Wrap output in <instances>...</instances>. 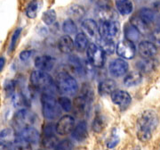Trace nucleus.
Listing matches in <instances>:
<instances>
[{"label": "nucleus", "instance_id": "nucleus-1", "mask_svg": "<svg viewBox=\"0 0 160 150\" xmlns=\"http://www.w3.org/2000/svg\"><path fill=\"white\" fill-rule=\"evenodd\" d=\"M158 117L153 110H146L141 114L136 122V134L138 139L142 142L150 139L152 134L158 125Z\"/></svg>", "mask_w": 160, "mask_h": 150}, {"label": "nucleus", "instance_id": "nucleus-2", "mask_svg": "<svg viewBox=\"0 0 160 150\" xmlns=\"http://www.w3.org/2000/svg\"><path fill=\"white\" fill-rule=\"evenodd\" d=\"M29 88L37 91L50 94H53L55 89H57L55 81L52 80L51 76L46 72L40 70H35L30 73Z\"/></svg>", "mask_w": 160, "mask_h": 150}, {"label": "nucleus", "instance_id": "nucleus-3", "mask_svg": "<svg viewBox=\"0 0 160 150\" xmlns=\"http://www.w3.org/2000/svg\"><path fill=\"white\" fill-rule=\"evenodd\" d=\"M41 104L43 115L49 121H52L58 118L62 113V108L58 103L57 99L54 98L53 94L42 93Z\"/></svg>", "mask_w": 160, "mask_h": 150}, {"label": "nucleus", "instance_id": "nucleus-4", "mask_svg": "<svg viewBox=\"0 0 160 150\" xmlns=\"http://www.w3.org/2000/svg\"><path fill=\"white\" fill-rule=\"evenodd\" d=\"M55 84L58 90L65 96H73L78 89L76 79L66 72H61L56 75Z\"/></svg>", "mask_w": 160, "mask_h": 150}, {"label": "nucleus", "instance_id": "nucleus-5", "mask_svg": "<svg viewBox=\"0 0 160 150\" xmlns=\"http://www.w3.org/2000/svg\"><path fill=\"white\" fill-rule=\"evenodd\" d=\"M36 120L37 116L29 108L17 110L12 118L13 129L16 131V132H19L26 128L33 126Z\"/></svg>", "mask_w": 160, "mask_h": 150}, {"label": "nucleus", "instance_id": "nucleus-6", "mask_svg": "<svg viewBox=\"0 0 160 150\" xmlns=\"http://www.w3.org/2000/svg\"><path fill=\"white\" fill-rule=\"evenodd\" d=\"M88 62L95 67H102L105 63V54L97 44H89L86 49Z\"/></svg>", "mask_w": 160, "mask_h": 150}, {"label": "nucleus", "instance_id": "nucleus-7", "mask_svg": "<svg viewBox=\"0 0 160 150\" xmlns=\"http://www.w3.org/2000/svg\"><path fill=\"white\" fill-rule=\"evenodd\" d=\"M120 30L119 23L118 21H101L99 25L100 36L112 40L118 34Z\"/></svg>", "mask_w": 160, "mask_h": 150}, {"label": "nucleus", "instance_id": "nucleus-8", "mask_svg": "<svg viewBox=\"0 0 160 150\" xmlns=\"http://www.w3.org/2000/svg\"><path fill=\"white\" fill-rule=\"evenodd\" d=\"M116 53L121 58L132 59L136 54V47L132 41L123 40L118 43V45L116 46Z\"/></svg>", "mask_w": 160, "mask_h": 150}, {"label": "nucleus", "instance_id": "nucleus-9", "mask_svg": "<svg viewBox=\"0 0 160 150\" xmlns=\"http://www.w3.org/2000/svg\"><path fill=\"white\" fill-rule=\"evenodd\" d=\"M55 126L52 123H47L43 128L42 144L46 148H53L58 143V139L55 135Z\"/></svg>", "mask_w": 160, "mask_h": 150}, {"label": "nucleus", "instance_id": "nucleus-10", "mask_svg": "<svg viewBox=\"0 0 160 150\" xmlns=\"http://www.w3.org/2000/svg\"><path fill=\"white\" fill-rule=\"evenodd\" d=\"M75 127V119L71 115H63L55 125L56 132L61 136H66L72 132Z\"/></svg>", "mask_w": 160, "mask_h": 150}, {"label": "nucleus", "instance_id": "nucleus-11", "mask_svg": "<svg viewBox=\"0 0 160 150\" xmlns=\"http://www.w3.org/2000/svg\"><path fill=\"white\" fill-rule=\"evenodd\" d=\"M129 69V64L124 58H116L110 62L109 65V72L116 78L126 75Z\"/></svg>", "mask_w": 160, "mask_h": 150}, {"label": "nucleus", "instance_id": "nucleus-12", "mask_svg": "<svg viewBox=\"0 0 160 150\" xmlns=\"http://www.w3.org/2000/svg\"><path fill=\"white\" fill-rule=\"evenodd\" d=\"M110 98H111L112 102L116 105L119 106L122 110L127 108L132 102L131 95L126 90H122V89L114 90L111 93Z\"/></svg>", "mask_w": 160, "mask_h": 150}, {"label": "nucleus", "instance_id": "nucleus-13", "mask_svg": "<svg viewBox=\"0 0 160 150\" xmlns=\"http://www.w3.org/2000/svg\"><path fill=\"white\" fill-rule=\"evenodd\" d=\"M56 63L55 58L52 57L51 56H47V55H44V56H39L35 59V66L37 70H40L43 72H50L54 67Z\"/></svg>", "mask_w": 160, "mask_h": 150}, {"label": "nucleus", "instance_id": "nucleus-14", "mask_svg": "<svg viewBox=\"0 0 160 150\" xmlns=\"http://www.w3.org/2000/svg\"><path fill=\"white\" fill-rule=\"evenodd\" d=\"M91 102V100H89L83 95L77 97L72 104V108H73L75 115L78 116L85 115V114L87 112V109L90 106Z\"/></svg>", "mask_w": 160, "mask_h": 150}, {"label": "nucleus", "instance_id": "nucleus-15", "mask_svg": "<svg viewBox=\"0 0 160 150\" xmlns=\"http://www.w3.org/2000/svg\"><path fill=\"white\" fill-rule=\"evenodd\" d=\"M17 134L18 137H20L23 140L27 141L31 146H34V145L38 144L40 139L39 132L33 126L26 128V129H24L22 131L17 132Z\"/></svg>", "mask_w": 160, "mask_h": 150}, {"label": "nucleus", "instance_id": "nucleus-16", "mask_svg": "<svg viewBox=\"0 0 160 150\" xmlns=\"http://www.w3.org/2000/svg\"><path fill=\"white\" fill-rule=\"evenodd\" d=\"M138 52L143 58H153L158 52V48L151 41H142L138 45Z\"/></svg>", "mask_w": 160, "mask_h": 150}, {"label": "nucleus", "instance_id": "nucleus-17", "mask_svg": "<svg viewBox=\"0 0 160 150\" xmlns=\"http://www.w3.org/2000/svg\"><path fill=\"white\" fill-rule=\"evenodd\" d=\"M81 26H82V28L85 30L86 34L89 37H91L92 39H94V40H98L101 38L100 32H99V25L94 20L86 19L82 22Z\"/></svg>", "mask_w": 160, "mask_h": 150}, {"label": "nucleus", "instance_id": "nucleus-18", "mask_svg": "<svg viewBox=\"0 0 160 150\" xmlns=\"http://www.w3.org/2000/svg\"><path fill=\"white\" fill-rule=\"evenodd\" d=\"M12 102L13 106L17 110L26 109L30 106L29 98L22 90L14 93V95L12 97Z\"/></svg>", "mask_w": 160, "mask_h": 150}, {"label": "nucleus", "instance_id": "nucleus-19", "mask_svg": "<svg viewBox=\"0 0 160 150\" xmlns=\"http://www.w3.org/2000/svg\"><path fill=\"white\" fill-rule=\"evenodd\" d=\"M71 134H72V138L78 142H82L86 139L88 136V131H87V124L86 121H79L74 127Z\"/></svg>", "mask_w": 160, "mask_h": 150}, {"label": "nucleus", "instance_id": "nucleus-20", "mask_svg": "<svg viewBox=\"0 0 160 150\" xmlns=\"http://www.w3.org/2000/svg\"><path fill=\"white\" fill-rule=\"evenodd\" d=\"M17 137L18 134L16 131L12 128H5L0 131V142L12 147L16 141Z\"/></svg>", "mask_w": 160, "mask_h": 150}, {"label": "nucleus", "instance_id": "nucleus-21", "mask_svg": "<svg viewBox=\"0 0 160 150\" xmlns=\"http://www.w3.org/2000/svg\"><path fill=\"white\" fill-rule=\"evenodd\" d=\"M75 47V43L69 35H63L58 41V48L63 54L72 52Z\"/></svg>", "mask_w": 160, "mask_h": 150}, {"label": "nucleus", "instance_id": "nucleus-22", "mask_svg": "<svg viewBox=\"0 0 160 150\" xmlns=\"http://www.w3.org/2000/svg\"><path fill=\"white\" fill-rule=\"evenodd\" d=\"M136 68L142 73H149L156 67V62L152 58H142L136 62Z\"/></svg>", "mask_w": 160, "mask_h": 150}, {"label": "nucleus", "instance_id": "nucleus-23", "mask_svg": "<svg viewBox=\"0 0 160 150\" xmlns=\"http://www.w3.org/2000/svg\"><path fill=\"white\" fill-rule=\"evenodd\" d=\"M117 83L113 80L107 79L101 81L98 85V92L101 96H108L116 90Z\"/></svg>", "mask_w": 160, "mask_h": 150}, {"label": "nucleus", "instance_id": "nucleus-24", "mask_svg": "<svg viewBox=\"0 0 160 150\" xmlns=\"http://www.w3.org/2000/svg\"><path fill=\"white\" fill-rule=\"evenodd\" d=\"M142 81V74L139 71H133L125 76L124 84L126 87H134L139 85Z\"/></svg>", "mask_w": 160, "mask_h": 150}, {"label": "nucleus", "instance_id": "nucleus-25", "mask_svg": "<svg viewBox=\"0 0 160 150\" xmlns=\"http://www.w3.org/2000/svg\"><path fill=\"white\" fill-rule=\"evenodd\" d=\"M97 45L102 50L104 54L112 55L116 52V45L112 40L101 37L97 40Z\"/></svg>", "mask_w": 160, "mask_h": 150}, {"label": "nucleus", "instance_id": "nucleus-26", "mask_svg": "<svg viewBox=\"0 0 160 150\" xmlns=\"http://www.w3.org/2000/svg\"><path fill=\"white\" fill-rule=\"evenodd\" d=\"M116 9L121 15H128L133 10V5L131 0H117Z\"/></svg>", "mask_w": 160, "mask_h": 150}, {"label": "nucleus", "instance_id": "nucleus-27", "mask_svg": "<svg viewBox=\"0 0 160 150\" xmlns=\"http://www.w3.org/2000/svg\"><path fill=\"white\" fill-rule=\"evenodd\" d=\"M124 33H125V37L126 38V40L132 41V42L137 41L141 37V32L131 23H127L125 25Z\"/></svg>", "mask_w": 160, "mask_h": 150}, {"label": "nucleus", "instance_id": "nucleus-28", "mask_svg": "<svg viewBox=\"0 0 160 150\" xmlns=\"http://www.w3.org/2000/svg\"><path fill=\"white\" fill-rule=\"evenodd\" d=\"M139 17L146 24H148L149 27L152 23H154L156 18H157V14L153 10L149 9V8H143L141 11H139L137 14Z\"/></svg>", "mask_w": 160, "mask_h": 150}, {"label": "nucleus", "instance_id": "nucleus-29", "mask_svg": "<svg viewBox=\"0 0 160 150\" xmlns=\"http://www.w3.org/2000/svg\"><path fill=\"white\" fill-rule=\"evenodd\" d=\"M97 14L101 21H117L118 18L117 13L111 7L99 8Z\"/></svg>", "mask_w": 160, "mask_h": 150}, {"label": "nucleus", "instance_id": "nucleus-30", "mask_svg": "<svg viewBox=\"0 0 160 150\" xmlns=\"http://www.w3.org/2000/svg\"><path fill=\"white\" fill-rule=\"evenodd\" d=\"M86 14V9L84 6L80 5H72L68 9V15L70 19L74 20H80L85 16Z\"/></svg>", "mask_w": 160, "mask_h": 150}, {"label": "nucleus", "instance_id": "nucleus-31", "mask_svg": "<svg viewBox=\"0 0 160 150\" xmlns=\"http://www.w3.org/2000/svg\"><path fill=\"white\" fill-rule=\"evenodd\" d=\"M41 7V0H32L26 7L25 13L29 19H35Z\"/></svg>", "mask_w": 160, "mask_h": 150}, {"label": "nucleus", "instance_id": "nucleus-32", "mask_svg": "<svg viewBox=\"0 0 160 150\" xmlns=\"http://www.w3.org/2000/svg\"><path fill=\"white\" fill-rule=\"evenodd\" d=\"M75 46L78 51H85L89 46V40L86 33L80 32L76 35L75 38Z\"/></svg>", "mask_w": 160, "mask_h": 150}, {"label": "nucleus", "instance_id": "nucleus-33", "mask_svg": "<svg viewBox=\"0 0 160 150\" xmlns=\"http://www.w3.org/2000/svg\"><path fill=\"white\" fill-rule=\"evenodd\" d=\"M16 88H17V81L12 79L6 80L3 84V89L7 98H12L14 93L16 92Z\"/></svg>", "mask_w": 160, "mask_h": 150}, {"label": "nucleus", "instance_id": "nucleus-34", "mask_svg": "<svg viewBox=\"0 0 160 150\" xmlns=\"http://www.w3.org/2000/svg\"><path fill=\"white\" fill-rule=\"evenodd\" d=\"M130 23L136 28V29L141 32V34L142 33H146V32H148L149 29V26L148 24H146V23L143 22L142 20L141 19V18L138 16L137 14L136 15H134V16H132L131 18V20H130Z\"/></svg>", "mask_w": 160, "mask_h": 150}, {"label": "nucleus", "instance_id": "nucleus-35", "mask_svg": "<svg viewBox=\"0 0 160 150\" xmlns=\"http://www.w3.org/2000/svg\"><path fill=\"white\" fill-rule=\"evenodd\" d=\"M105 125H106V122H105V119L102 115H99L97 114L93 121H92V129L93 131L95 132L100 133L105 128Z\"/></svg>", "mask_w": 160, "mask_h": 150}, {"label": "nucleus", "instance_id": "nucleus-36", "mask_svg": "<svg viewBox=\"0 0 160 150\" xmlns=\"http://www.w3.org/2000/svg\"><path fill=\"white\" fill-rule=\"evenodd\" d=\"M22 32V28H17V29H14L13 33L12 34L10 43H9V46H8V53L12 54V52H14V50L16 49L18 41H19L20 37H21Z\"/></svg>", "mask_w": 160, "mask_h": 150}, {"label": "nucleus", "instance_id": "nucleus-37", "mask_svg": "<svg viewBox=\"0 0 160 150\" xmlns=\"http://www.w3.org/2000/svg\"><path fill=\"white\" fill-rule=\"evenodd\" d=\"M62 30L66 35H73L78 32V27L72 19H67L63 22Z\"/></svg>", "mask_w": 160, "mask_h": 150}, {"label": "nucleus", "instance_id": "nucleus-38", "mask_svg": "<svg viewBox=\"0 0 160 150\" xmlns=\"http://www.w3.org/2000/svg\"><path fill=\"white\" fill-rule=\"evenodd\" d=\"M56 18H57L56 12L54 11L53 9H49V10H47L43 13L42 21L46 25H52L53 23L56 22Z\"/></svg>", "mask_w": 160, "mask_h": 150}, {"label": "nucleus", "instance_id": "nucleus-39", "mask_svg": "<svg viewBox=\"0 0 160 150\" xmlns=\"http://www.w3.org/2000/svg\"><path fill=\"white\" fill-rule=\"evenodd\" d=\"M69 63L70 65L72 67V69L76 71L78 74H82L84 73V66L82 65L81 62H80V59L76 56H71L69 57Z\"/></svg>", "mask_w": 160, "mask_h": 150}, {"label": "nucleus", "instance_id": "nucleus-40", "mask_svg": "<svg viewBox=\"0 0 160 150\" xmlns=\"http://www.w3.org/2000/svg\"><path fill=\"white\" fill-rule=\"evenodd\" d=\"M31 147L32 146L27 141L17 137L16 141L12 145V150H31Z\"/></svg>", "mask_w": 160, "mask_h": 150}, {"label": "nucleus", "instance_id": "nucleus-41", "mask_svg": "<svg viewBox=\"0 0 160 150\" xmlns=\"http://www.w3.org/2000/svg\"><path fill=\"white\" fill-rule=\"evenodd\" d=\"M58 103L60 104L61 108L65 112H70L72 110V102L68 97H60L58 98Z\"/></svg>", "mask_w": 160, "mask_h": 150}, {"label": "nucleus", "instance_id": "nucleus-42", "mask_svg": "<svg viewBox=\"0 0 160 150\" xmlns=\"http://www.w3.org/2000/svg\"><path fill=\"white\" fill-rule=\"evenodd\" d=\"M53 148L54 150H72L73 144L69 139H63L61 141H58V143Z\"/></svg>", "mask_w": 160, "mask_h": 150}, {"label": "nucleus", "instance_id": "nucleus-43", "mask_svg": "<svg viewBox=\"0 0 160 150\" xmlns=\"http://www.w3.org/2000/svg\"><path fill=\"white\" fill-rule=\"evenodd\" d=\"M34 55V50H31V49H25L22 50V52L19 54V59L23 62V63H26L28 62L30 58L32 57V56Z\"/></svg>", "mask_w": 160, "mask_h": 150}, {"label": "nucleus", "instance_id": "nucleus-44", "mask_svg": "<svg viewBox=\"0 0 160 150\" xmlns=\"http://www.w3.org/2000/svg\"><path fill=\"white\" fill-rule=\"evenodd\" d=\"M151 42L157 46H160V28L155 29L151 33Z\"/></svg>", "mask_w": 160, "mask_h": 150}, {"label": "nucleus", "instance_id": "nucleus-45", "mask_svg": "<svg viewBox=\"0 0 160 150\" xmlns=\"http://www.w3.org/2000/svg\"><path fill=\"white\" fill-rule=\"evenodd\" d=\"M99 8L111 7V0H93Z\"/></svg>", "mask_w": 160, "mask_h": 150}, {"label": "nucleus", "instance_id": "nucleus-46", "mask_svg": "<svg viewBox=\"0 0 160 150\" xmlns=\"http://www.w3.org/2000/svg\"><path fill=\"white\" fill-rule=\"evenodd\" d=\"M118 142H119V138L117 136V135H113L109 140L107 142V147H109V148H113L115 147L118 144Z\"/></svg>", "mask_w": 160, "mask_h": 150}, {"label": "nucleus", "instance_id": "nucleus-47", "mask_svg": "<svg viewBox=\"0 0 160 150\" xmlns=\"http://www.w3.org/2000/svg\"><path fill=\"white\" fill-rule=\"evenodd\" d=\"M6 59L5 56H0V73L4 71L5 67H6Z\"/></svg>", "mask_w": 160, "mask_h": 150}, {"label": "nucleus", "instance_id": "nucleus-48", "mask_svg": "<svg viewBox=\"0 0 160 150\" xmlns=\"http://www.w3.org/2000/svg\"><path fill=\"white\" fill-rule=\"evenodd\" d=\"M0 150H12V147L0 142Z\"/></svg>", "mask_w": 160, "mask_h": 150}, {"label": "nucleus", "instance_id": "nucleus-49", "mask_svg": "<svg viewBox=\"0 0 160 150\" xmlns=\"http://www.w3.org/2000/svg\"><path fill=\"white\" fill-rule=\"evenodd\" d=\"M39 150H42V149H39Z\"/></svg>", "mask_w": 160, "mask_h": 150}]
</instances>
